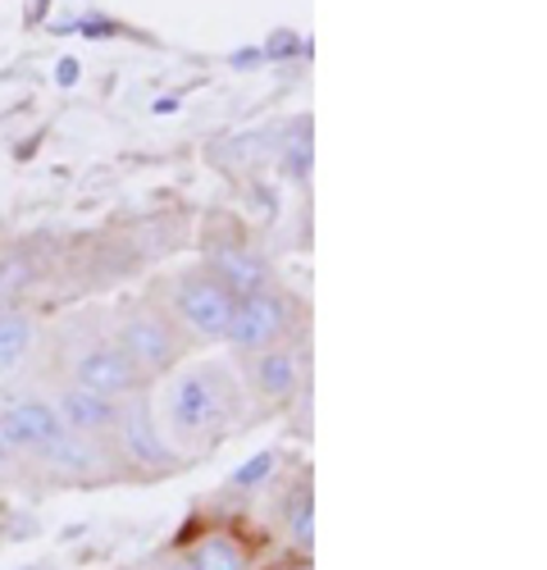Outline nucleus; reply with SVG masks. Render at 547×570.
<instances>
[{
  "label": "nucleus",
  "mask_w": 547,
  "mask_h": 570,
  "mask_svg": "<svg viewBox=\"0 0 547 570\" xmlns=\"http://www.w3.org/2000/svg\"><path fill=\"white\" fill-rule=\"evenodd\" d=\"M233 379H228L219 365H201L188 370L169 389L165 415H169V443H201L210 434H219L228 415H233Z\"/></svg>",
  "instance_id": "f257e3e1"
},
{
  "label": "nucleus",
  "mask_w": 547,
  "mask_h": 570,
  "mask_svg": "<svg viewBox=\"0 0 547 570\" xmlns=\"http://www.w3.org/2000/svg\"><path fill=\"white\" fill-rule=\"evenodd\" d=\"M115 439L123 448V456L142 470H182V452L169 443L165 424L156 420L147 393H132V397H119V420H115Z\"/></svg>",
  "instance_id": "f03ea898"
},
{
  "label": "nucleus",
  "mask_w": 547,
  "mask_h": 570,
  "mask_svg": "<svg viewBox=\"0 0 547 570\" xmlns=\"http://www.w3.org/2000/svg\"><path fill=\"white\" fill-rule=\"evenodd\" d=\"M233 293L206 269H192L173 283V320L201 343H223L228 320H233Z\"/></svg>",
  "instance_id": "7ed1b4c3"
},
{
  "label": "nucleus",
  "mask_w": 547,
  "mask_h": 570,
  "mask_svg": "<svg viewBox=\"0 0 547 570\" xmlns=\"http://www.w3.org/2000/svg\"><path fill=\"white\" fill-rule=\"evenodd\" d=\"M292 328V302L279 288H260L233 302V320H228L223 343L238 352H265L279 347Z\"/></svg>",
  "instance_id": "20e7f679"
},
{
  "label": "nucleus",
  "mask_w": 547,
  "mask_h": 570,
  "mask_svg": "<svg viewBox=\"0 0 547 570\" xmlns=\"http://www.w3.org/2000/svg\"><path fill=\"white\" fill-rule=\"evenodd\" d=\"M115 343L137 361V370H142L147 379L165 374L178 356H182V343L173 334V324L160 315V311H128L119 320V334Z\"/></svg>",
  "instance_id": "39448f33"
},
{
  "label": "nucleus",
  "mask_w": 547,
  "mask_h": 570,
  "mask_svg": "<svg viewBox=\"0 0 547 570\" xmlns=\"http://www.w3.org/2000/svg\"><path fill=\"white\" fill-rule=\"evenodd\" d=\"M73 384L91 389V393H101V397H132V393H142L147 389V374L137 370V361L110 338V343H91L78 352L73 361Z\"/></svg>",
  "instance_id": "423d86ee"
},
{
  "label": "nucleus",
  "mask_w": 547,
  "mask_h": 570,
  "mask_svg": "<svg viewBox=\"0 0 547 570\" xmlns=\"http://www.w3.org/2000/svg\"><path fill=\"white\" fill-rule=\"evenodd\" d=\"M60 434H64V424H60L56 406L41 402V397H23V402L0 411V439L10 443V452L37 456L41 448H51Z\"/></svg>",
  "instance_id": "0eeeda50"
},
{
  "label": "nucleus",
  "mask_w": 547,
  "mask_h": 570,
  "mask_svg": "<svg viewBox=\"0 0 547 570\" xmlns=\"http://www.w3.org/2000/svg\"><path fill=\"white\" fill-rule=\"evenodd\" d=\"M60 424L69 434H87V439H110L115 434V420H119V402L115 397H101L82 384H69L60 389V397L51 402Z\"/></svg>",
  "instance_id": "6e6552de"
},
{
  "label": "nucleus",
  "mask_w": 547,
  "mask_h": 570,
  "mask_svg": "<svg viewBox=\"0 0 547 570\" xmlns=\"http://www.w3.org/2000/svg\"><path fill=\"white\" fill-rule=\"evenodd\" d=\"M206 274L219 278L233 297H247V293H260V288H274L269 283V265L265 256H256L251 247H238V243H215L206 252Z\"/></svg>",
  "instance_id": "1a4fd4ad"
},
{
  "label": "nucleus",
  "mask_w": 547,
  "mask_h": 570,
  "mask_svg": "<svg viewBox=\"0 0 547 570\" xmlns=\"http://www.w3.org/2000/svg\"><path fill=\"white\" fill-rule=\"evenodd\" d=\"M297 384H301V365H297V356H292L288 347L251 352V389H256L265 402H274V406L292 402Z\"/></svg>",
  "instance_id": "9d476101"
},
{
  "label": "nucleus",
  "mask_w": 547,
  "mask_h": 570,
  "mask_svg": "<svg viewBox=\"0 0 547 570\" xmlns=\"http://www.w3.org/2000/svg\"><path fill=\"white\" fill-rule=\"evenodd\" d=\"M37 461L46 470H64V474H97V470H110V452H106V439H87V434H60L51 448H41Z\"/></svg>",
  "instance_id": "9b49d317"
},
{
  "label": "nucleus",
  "mask_w": 547,
  "mask_h": 570,
  "mask_svg": "<svg viewBox=\"0 0 547 570\" xmlns=\"http://www.w3.org/2000/svg\"><path fill=\"white\" fill-rule=\"evenodd\" d=\"M188 566L192 570H251V557L233 534H206L188 552Z\"/></svg>",
  "instance_id": "f8f14e48"
},
{
  "label": "nucleus",
  "mask_w": 547,
  "mask_h": 570,
  "mask_svg": "<svg viewBox=\"0 0 547 570\" xmlns=\"http://www.w3.org/2000/svg\"><path fill=\"white\" fill-rule=\"evenodd\" d=\"M284 525H288V543L297 557H306L315 548V498H310V484L301 480L288 502H284Z\"/></svg>",
  "instance_id": "ddd939ff"
},
{
  "label": "nucleus",
  "mask_w": 547,
  "mask_h": 570,
  "mask_svg": "<svg viewBox=\"0 0 547 570\" xmlns=\"http://www.w3.org/2000/svg\"><path fill=\"white\" fill-rule=\"evenodd\" d=\"M32 338H37L32 315H23V311H6V315H0V374H10L32 352Z\"/></svg>",
  "instance_id": "4468645a"
},
{
  "label": "nucleus",
  "mask_w": 547,
  "mask_h": 570,
  "mask_svg": "<svg viewBox=\"0 0 547 570\" xmlns=\"http://www.w3.org/2000/svg\"><path fill=\"white\" fill-rule=\"evenodd\" d=\"M269 474H274V452H256L251 461H242L238 470H233V480H228V484H233V489H260L265 480H269Z\"/></svg>",
  "instance_id": "2eb2a0df"
},
{
  "label": "nucleus",
  "mask_w": 547,
  "mask_h": 570,
  "mask_svg": "<svg viewBox=\"0 0 547 570\" xmlns=\"http://www.w3.org/2000/svg\"><path fill=\"white\" fill-rule=\"evenodd\" d=\"M284 169H288L292 183H306V174H310V137L306 132H297L284 147Z\"/></svg>",
  "instance_id": "dca6fc26"
},
{
  "label": "nucleus",
  "mask_w": 547,
  "mask_h": 570,
  "mask_svg": "<svg viewBox=\"0 0 547 570\" xmlns=\"http://www.w3.org/2000/svg\"><path fill=\"white\" fill-rule=\"evenodd\" d=\"M10 456H14V452H10V443L0 439V470H6V461H10Z\"/></svg>",
  "instance_id": "f3484780"
},
{
  "label": "nucleus",
  "mask_w": 547,
  "mask_h": 570,
  "mask_svg": "<svg viewBox=\"0 0 547 570\" xmlns=\"http://www.w3.org/2000/svg\"><path fill=\"white\" fill-rule=\"evenodd\" d=\"M279 570H310V561H301V557H297L292 566H279Z\"/></svg>",
  "instance_id": "a211bd4d"
},
{
  "label": "nucleus",
  "mask_w": 547,
  "mask_h": 570,
  "mask_svg": "<svg viewBox=\"0 0 547 570\" xmlns=\"http://www.w3.org/2000/svg\"><path fill=\"white\" fill-rule=\"evenodd\" d=\"M165 570H192V566H188V557H182V561H173V566H165Z\"/></svg>",
  "instance_id": "6ab92c4d"
},
{
  "label": "nucleus",
  "mask_w": 547,
  "mask_h": 570,
  "mask_svg": "<svg viewBox=\"0 0 547 570\" xmlns=\"http://www.w3.org/2000/svg\"><path fill=\"white\" fill-rule=\"evenodd\" d=\"M23 570H51V566H23Z\"/></svg>",
  "instance_id": "aec40b11"
}]
</instances>
